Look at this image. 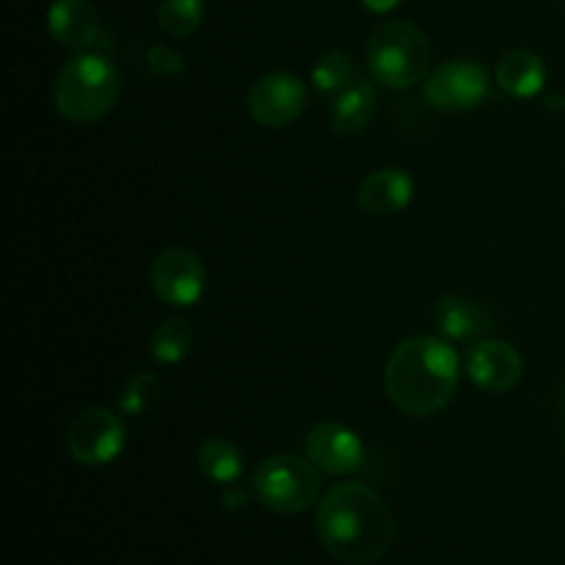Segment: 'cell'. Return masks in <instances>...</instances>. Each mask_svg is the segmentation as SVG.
I'll return each mask as SVG.
<instances>
[{
    "mask_svg": "<svg viewBox=\"0 0 565 565\" xmlns=\"http://www.w3.org/2000/svg\"><path fill=\"white\" fill-rule=\"evenodd\" d=\"M315 530L331 557L351 565L375 563L395 541V516L384 497L364 483H340L320 502Z\"/></svg>",
    "mask_w": 565,
    "mask_h": 565,
    "instance_id": "6da1fadb",
    "label": "cell"
},
{
    "mask_svg": "<svg viewBox=\"0 0 565 565\" xmlns=\"http://www.w3.org/2000/svg\"><path fill=\"white\" fill-rule=\"evenodd\" d=\"M461 379V359L439 337H408L386 362L384 386L392 406L408 417H434L452 401Z\"/></svg>",
    "mask_w": 565,
    "mask_h": 565,
    "instance_id": "7a4b0ae2",
    "label": "cell"
},
{
    "mask_svg": "<svg viewBox=\"0 0 565 565\" xmlns=\"http://www.w3.org/2000/svg\"><path fill=\"white\" fill-rule=\"evenodd\" d=\"M121 75L105 55L81 53L66 61L53 83L55 110L72 125L99 121L116 105Z\"/></svg>",
    "mask_w": 565,
    "mask_h": 565,
    "instance_id": "3957f363",
    "label": "cell"
},
{
    "mask_svg": "<svg viewBox=\"0 0 565 565\" xmlns=\"http://www.w3.org/2000/svg\"><path fill=\"white\" fill-rule=\"evenodd\" d=\"M430 42L423 28L406 20L381 22L367 44V66L386 88H412L430 75Z\"/></svg>",
    "mask_w": 565,
    "mask_h": 565,
    "instance_id": "277c9868",
    "label": "cell"
},
{
    "mask_svg": "<svg viewBox=\"0 0 565 565\" xmlns=\"http://www.w3.org/2000/svg\"><path fill=\"white\" fill-rule=\"evenodd\" d=\"M252 494L268 511L292 516L318 502L320 472L309 458L274 456L254 469Z\"/></svg>",
    "mask_w": 565,
    "mask_h": 565,
    "instance_id": "5b68a950",
    "label": "cell"
},
{
    "mask_svg": "<svg viewBox=\"0 0 565 565\" xmlns=\"http://www.w3.org/2000/svg\"><path fill=\"white\" fill-rule=\"evenodd\" d=\"M127 428L110 408L92 406L77 414L66 428V450L83 467H105L121 456Z\"/></svg>",
    "mask_w": 565,
    "mask_h": 565,
    "instance_id": "8992f818",
    "label": "cell"
},
{
    "mask_svg": "<svg viewBox=\"0 0 565 565\" xmlns=\"http://www.w3.org/2000/svg\"><path fill=\"white\" fill-rule=\"evenodd\" d=\"M489 97V70L475 58H450L425 77V99L436 110L461 114Z\"/></svg>",
    "mask_w": 565,
    "mask_h": 565,
    "instance_id": "52a82bcc",
    "label": "cell"
},
{
    "mask_svg": "<svg viewBox=\"0 0 565 565\" xmlns=\"http://www.w3.org/2000/svg\"><path fill=\"white\" fill-rule=\"evenodd\" d=\"M149 281H152L154 296L169 307H193L204 296L207 270H204L199 254L180 246H169L152 259Z\"/></svg>",
    "mask_w": 565,
    "mask_h": 565,
    "instance_id": "ba28073f",
    "label": "cell"
},
{
    "mask_svg": "<svg viewBox=\"0 0 565 565\" xmlns=\"http://www.w3.org/2000/svg\"><path fill=\"white\" fill-rule=\"evenodd\" d=\"M307 108V83L292 72H270L263 75L248 92V114L259 127L292 125Z\"/></svg>",
    "mask_w": 565,
    "mask_h": 565,
    "instance_id": "9c48e42d",
    "label": "cell"
},
{
    "mask_svg": "<svg viewBox=\"0 0 565 565\" xmlns=\"http://www.w3.org/2000/svg\"><path fill=\"white\" fill-rule=\"evenodd\" d=\"M307 458L320 475L345 478L362 469L364 441L342 423H320L307 436Z\"/></svg>",
    "mask_w": 565,
    "mask_h": 565,
    "instance_id": "30bf717a",
    "label": "cell"
},
{
    "mask_svg": "<svg viewBox=\"0 0 565 565\" xmlns=\"http://www.w3.org/2000/svg\"><path fill=\"white\" fill-rule=\"evenodd\" d=\"M469 381L483 392H511L522 381L524 364L513 345L502 340L475 342L463 359Z\"/></svg>",
    "mask_w": 565,
    "mask_h": 565,
    "instance_id": "8fae6325",
    "label": "cell"
},
{
    "mask_svg": "<svg viewBox=\"0 0 565 565\" xmlns=\"http://www.w3.org/2000/svg\"><path fill=\"white\" fill-rule=\"evenodd\" d=\"M50 36L70 50H88L99 39V17L88 0H55L47 11Z\"/></svg>",
    "mask_w": 565,
    "mask_h": 565,
    "instance_id": "7c38bea8",
    "label": "cell"
},
{
    "mask_svg": "<svg viewBox=\"0 0 565 565\" xmlns=\"http://www.w3.org/2000/svg\"><path fill=\"white\" fill-rule=\"evenodd\" d=\"M356 199L367 215H397L412 204L414 180L403 169H379L364 177Z\"/></svg>",
    "mask_w": 565,
    "mask_h": 565,
    "instance_id": "4fadbf2b",
    "label": "cell"
},
{
    "mask_svg": "<svg viewBox=\"0 0 565 565\" xmlns=\"http://www.w3.org/2000/svg\"><path fill=\"white\" fill-rule=\"evenodd\" d=\"M497 83L505 94L516 99H530L541 94L546 83V64L541 55L530 50H511L500 58L497 66Z\"/></svg>",
    "mask_w": 565,
    "mask_h": 565,
    "instance_id": "5bb4252c",
    "label": "cell"
},
{
    "mask_svg": "<svg viewBox=\"0 0 565 565\" xmlns=\"http://www.w3.org/2000/svg\"><path fill=\"white\" fill-rule=\"evenodd\" d=\"M434 320L447 340H475L491 329L486 309L458 296H441L434 307Z\"/></svg>",
    "mask_w": 565,
    "mask_h": 565,
    "instance_id": "9a60e30c",
    "label": "cell"
},
{
    "mask_svg": "<svg viewBox=\"0 0 565 565\" xmlns=\"http://www.w3.org/2000/svg\"><path fill=\"white\" fill-rule=\"evenodd\" d=\"M375 114V88L373 83L356 77L345 92L337 97L334 110H331V130L337 136H356L367 127Z\"/></svg>",
    "mask_w": 565,
    "mask_h": 565,
    "instance_id": "2e32d148",
    "label": "cell"
},
{
    "mask_svg": "<svg viewBox=\"0 0 565 565\" xmlns=\"http://www.w3.org/2000/svg\"><path fill=\"white\" fill-rule=\"evenodd\" d=\"M196 463L202 469V475L213 483L230 486L235 483L243 475V456L232 441L218 439V436H210L199 445L196 450Z\"/></svg>",
    "mask_w": 565,
    "mask_h": 565,
    "instance_id": "e0dca14e",
    "label": "cell"
},
{
    "mask_svg": "<svg viewBox=\"0 0 565 565\" xmlns=\"http://www.w3.org/2000/svg\"><path fill=\"white\" fill-rule=\"evenodd\" d=\"M193 348V329L185 318H169L149 337V351L160 364H180Z\"/></svg>",
    "mask_w": 565,
    "mask_h": 565,
    "instance_id": "ac0fdd59",
    "label": "cell"
},
{
    "mask_svg": "<svg viewBox=\"0 0 565 565\" xmlns=\"http://www.w3.org/2000/svg\"><path fill=\"white\" fill-rule=\"evenodd\" d=\"M356 81V64L348 53L342 50H329L320 55L312 66V86L320 94H342L351 83Z\"/></svg>",
    "mask_w": 565,
    "mask_h": 565,
    "instance_id": "d6986e66",
    "label": "cell"
},
{
    "mask_svg": "<svg viewBox=\"0 0 565 565\" xmlns=\"http://www.w3.org/2000/svg\"><path fill=\"white\" fill-rule=\"evenodd\" d=\"M204 20V0H163L158 6V25L169 36L185 39L199 31Z\"/></svg>",
    "mask_w": 565,
    "mask_h": 565,
    "instance_id": "ffe728a7",
    "label": "cell"
},
{
    "mask_svg": "<svg viewBox=\"0 0 565 565\" xmlns=\"http://www.w3.org/2000/svg\"><path fill=\"white\" fill-rule=\"evenodd\" d=\"M160 397H163V381L154 373H136L121 390L119 412L127 417H141L149 408L158 406Z\"/></svg>",
    "mask_w": 565,
    "mask_h": 565,
    "instance_id": "44dd1931",
    "label": "cell"
},
{
    "mask_svg": "<svg viewBox=\"0 0 565 565\" xmlns=\"http://www.w3.org/2000/svg\"><path fill=\"white\" fill-rule=\"evenodd\" d=\"M149 70L154 72V75H180L182 70H185V64H182V55L177 53V50L171 47H152L149 50Z\"/></svg>",
    "mask_w": 565,
    "mask_h": 565,
    "instance_id": "7402d4cb",
    "label": "cell"
},
{
    "mask_svg": "<svg viewBox=\"0 0 565 565\" xmlns=\"http://www.w3.org/2000/svg\"><path fill=\"white\" fill-rule=\"evenodd\" d=\"M403 0H362V6L367 11H373V14H390L392 9H397Z\"/></svg>",
    "mask_w": 565,
    "mask_h": 565,
    "instance_id": "603a6c76",
    "label": "cell"
},
{
    "mask_svg": "<svg viewBox=\"0 0 565 565\" xmlns=\"http://www.w3.org/2000/svg\"><path fill=\"white\" fill-rule=\"evenodd\" d=\"M224 502H226V508H235V505H246V494H226L224 497Z\"/></svg>",
    "mask_w": 565,
    "mask_h": 565,
    "instance_id": "cb8c5ba5",
    "label": "cell"
}]
</instances>
